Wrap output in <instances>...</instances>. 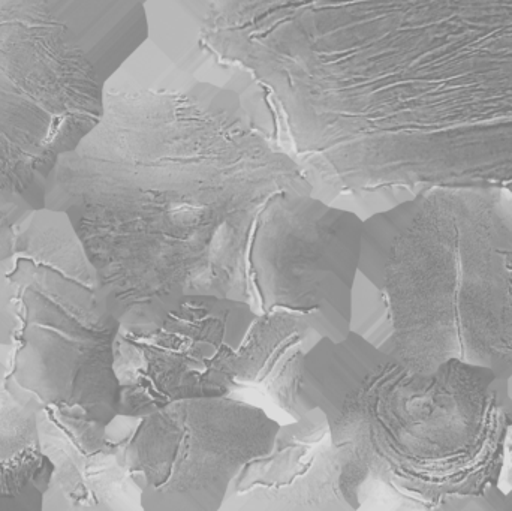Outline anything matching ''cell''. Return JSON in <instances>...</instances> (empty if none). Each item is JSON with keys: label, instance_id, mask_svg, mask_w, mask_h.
<instances>
[{"label": "cell", "instance_id": "obj_9", "mask_svg": "<svg viewBox=\"0 0 512 511\" xmlns=\"http://www.w3.org/2000/svg\"><path fill=\"white\" fill-rule=\"evenodd\" d=\"M342 470L327 416L312 408L279 426L270 449L240 470L221 511H354L342 492Z\"/></svg>", "mask_w": 512, "mask_h": 511}, {"label": "cell", "instance_id": "obj_10", "mask_svg": "<svg viewBox=\"0 0 512 511\" xmlns=\"http://www.w3.org/2000/svg\"><path fill=\"white\" fill-rule=\"evenodd\" d=\"M38 428L54 467L42 510H141L140 489L108 440L107 426L42 407Z\"/></svg>", "mask_w": 512, "mask_h": 511}, {"label": "cell", "instance_id": "obj_3", "mask_svg": "<svg viewBox=\"0 0 512 511\" xmlns=\"http://www.w3.org/2000/svg\"><path fill=\"white\" fill-rule=\"evenodd\" d=\"M300 398L327 416L354 511H448L498 485L512 404L490 369L451 359L418 374L349 332L306 354Z\"/></svg>", "mask_w": 512, "mask_h": 511}, {"label": "cell", "instance_id": "obj_4", "mask_svg": "<svg viewBox=\"0 0 512 511\" xmlns=\"http://www.w3.org/2000/svg\"><path fill=\"white\" fill-rule=\"evenodd\" d=\"M358 270L387 306V354L418 374L456 359L512 377V192L432 186L363 222Z\"/></svg>", "mask_w": 512, "mask_h": 511}, {"label": "cell", "instance_id": "obj_5", "mask_svg": "<svg viewBox=\"0 0 512 511\" xmlns=\"http://www.w3.org/2000/svg\"><path fill=\"white\" fill-rule=\"evenodd\" d=\"M119 329L65 213L44 207L0 230V365L14 392L108 426Z\"/></svg>", "mask_w": 512, "mask_h": 511}, {"label": "cell", "instance_id": "obj_12", "mask_svg": "<svg viewBox=\"0 0 512 511\" xmlns=\"http://www.w3.org/2000/svg\"><path fill=\"white\" fill-rule=\"evenodd\" d=\"M322 336L298 315L258 312L239 351L236 393L265 396L292 420L307 413L300 398L301 363Z\"/></svg>", "mask_w": 512, "mask_h": 511}, {"label": "cell", "instance_id": "obj_15", "mask_svg": "<svg viewBox=\"0 0 512 511\" xmlns=\"http://www.w3.org/2000/svg\"><path fill=\"white\" fill-rule=\"evenodd\" d=\"M505 188H508L510 189V191L512 192V182H508L507 185H504Z\"/></svg>", "mask_w": 512, "mask_h": 511}, {"label": "cell", "instance_id": "obj_7", "mask_svg": "<svg viewBox=\"0 0 512 511\" xmlns=\"http://www.w3.org/2000/svg\"><path fill=\"white\" fill-rule=\"evenodd\" d=\"M363 222L306 192L274 195L252 234L249 305L298 315L330 341L348 338Z\"/></svg>", "mask_w": 512, "mask_h": 511}, {"label": "cell", "instance_id": "obj_6", "mask_svg": "<svg viewBox=\"0 0 512 511\" xmlns=\"http://www.w3.org/2000/svg\"><path fill=\"white\" fill-rule=\"evenodd\" d=\"M279 423L236 396L182 399L141 417L117 414L107 438L143 511H221L234 477L270 449Z\"/></svg>", "mask_w": 512, "mask_h": 511}, {"label": "cell", "instance_id": "obj_14", "mask_svg": "<svg viewBox=\"0 0 512 511\" xmlns=\"http://www.w3.org/2000/svg\"><path fill=\"white\" fill-rule=\"evenodd\" d=\"M507 393H508V398H510V401L512 404V377L508 378V381H507ZM511 510H512V498H511Z\"/></svg>", "mask_w": 512, "mask_h": 511}, {"label": "cell", "instance_id": "obj_1", "mask_svg": "<svg viewBox=\"0 0 512 511\" xmlns=\"http://www.w3.org/2000/svg\"><path fill=\"white\" fill-rule=\"evenodd\" d=\"M285 191L312 186L262 114L149 38L57 159L45 207L68 216L120 324L155 327L185 296L249 303L256 221Z\"/></svg>", "mask_w": 512, "mask_h": 511}, {"label": "cell", "instance_id": "obj_2", "mask_svg": "<svg viewBox=\"0 0 512 511\" xmlns=\"http://www.w3.org/2000/svg\"><path fill=\"white\" fill-rule=\"evenodd\" d=\"M279 42L363 215L512 182V0H283Z\"/></svg>", "mask_w": 512, "mask_h": 511}, {"label": "cell", "instance_id": "obj_8", "mask_svg": "<svg viewBox=\"0 0 512 511\" xmlns=\"http://www.w3.org/2000/svg\"><path fill=\"white\" fill-rule=\"evenodd\" d=\"M258 312L245 300L185 296L159 326H123L114 342L119 413L141 417L182 399L236 396L239 351Z\"/></svg>", "mask_w": 512, "mask_h": 511}, {"label": "cell", "instance_id": "obj_13", "mask_svg": "<svg viewBox=\"0 0 512 511\" xmlns=\"http://www.w3.org/2000/svg\"><path fill=\"white\" fill-rule=\"evenodd\" d=\"M41 408L6 384L0 365V511H42L54 467L39 438Z\"/></svg>", "mask_w": 512, "mask_h": 511}, {"label": "cell", "instance_id": "obj_16", "mask_svg": "<svg viewBox=\"0 0 512 511\" xmlns=\"http://www.w3.org/2000/svg\"><path fill=\"white\" fill-rule=\"evenodd\" d=\"M146 2H147V0H146Z\"/></svg>", "mask_w": 512, "mask_h": 511}, {"label": "cell", "instance_id": "obj_11", "mask_svg": "<svg viewBox=\"0 0 512 511\" xmlns=\"http://www.w3.org/2000/svg\"><path fill=\"white\" fill-rule=\"evenodd\" d=\"M81 138L0 71V230L44 209L57 159Z\"/></svg>", "mask_w": 512, "mask_h": 511}]
</instances>
